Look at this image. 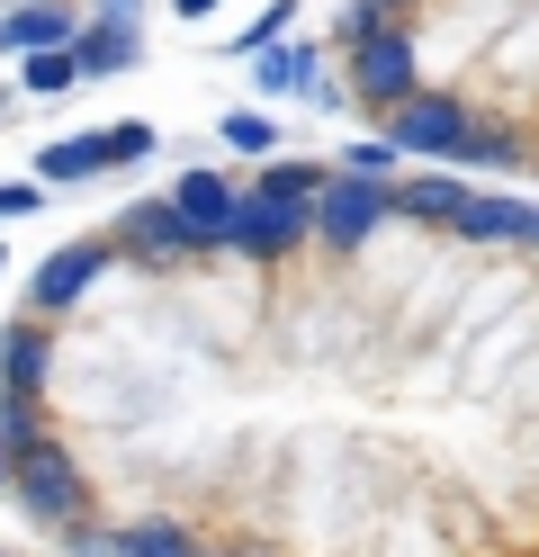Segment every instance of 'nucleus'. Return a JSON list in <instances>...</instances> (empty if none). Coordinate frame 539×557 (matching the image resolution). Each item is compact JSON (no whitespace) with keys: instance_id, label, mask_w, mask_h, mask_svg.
<instances>
[{"instance_id":"f257e3e1","label":"nucleus","mask_w":539,"mask_h":557,"mask_svg":"<svg viewBox=\"0 0 539 557\" xmlns=\"http://www.w3.org/2000/svg\"><path fill=\"white\" fill-rule=\"evenodd\" d=\"M467 117H477V99L450 90V82H431V90H414V99H395L378 126H387V145H395V153L450 162V153H458V135H467Z\"/></svg>"},{"instance_id":"f03ea898","label":"nucleus","mask_w":539,"mask_h":557,"mask_svg":"<svg viewBox=\"0 0 539 557\" xmlns=\"http://www.w3.org/2000/svg\"><path fill=\"white\" fill-rule=\"evenodd\" d=\"M395 207H405V225L458 234V216H467V207H477V189H467L458 171H414V181H395Z\"/></svg>"},{"instance_id":"7ed1b4c3","label":"nucleus","mask_w":539,"mask_h":557,"mask_svg":"<svg viewBox=\"0 0 539 557\" xmlns=\"http://www.w3.org/2000/svg\"><path fill=\"white\" fill-rule=\"evenodd\" d=\"M458 171H530V135L513 126V117H494V109H477L467 117V135H458V153H450Z\"/></svg>"},{"instance_id":"20e7f679","label":"nucleus","mask_w":539,"mask_h":557,"mask_svg":"<svg viewBox=\"0 0 539 557\" xmlns=\"http://www.w3.org/2000/svg\"><path fill=\"white\" fill-rule=\"evenodd\" d=\"M530 216H539V207H522V198H486V189H477V207L458 216L450 243H477V252H494V243H530Z\"/></svg>"},{"instance_id":"39448f33","label":"nucleus","mask_w":539,"mask_h":557,"mask_svg":"<svg viewBox=\"0 0 539 557\" xmlns=\"http://www.w3.org/2000/svg\"><path fill=\"white\" fill-rule=\"evenodd\" d=\"M342 162H351V171H369V181H395V145H351Z\"/></svg>"},{"instance_id":"423d86ee","label":"nucleus","mask_w":539,"mask_h":557,"mask_svg":"<svg viewBox=\"0 0 539 557\" xmlns=\"http://www.w3.org/2000/svg\"><path fill=\"white\" fill-rule=\"evenodd\" d=\"M530 252H539V216H530Z\"/></svg>"}]
</instances>
